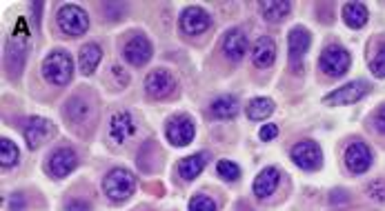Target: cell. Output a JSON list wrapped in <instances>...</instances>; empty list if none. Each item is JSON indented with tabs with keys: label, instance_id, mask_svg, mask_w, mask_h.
I'll return each instance as SVG.
<instances>
[{
	"label": "cell",
	"instance_id": "14",
	"mask_svg": "<svg viewBox=\"0 0 385 211\" xmlns=\"http://www.w3.org/2000/svg\"><path fill=\"white\" fill-rule=\"evenodd\" d=\"M288 45H290V64L294 69H301L305 51L312 45V36L305 27H294L288 36Z\"/></svg>",
	"mask_w": 385,
	"mask_h": 211
},
{
	"label": "cell",
	"instance_id": "4",
	"mask_svg": "<svg viewBox=\"0 0 385 211\" xmlns=\"http://www.w3.org/2000/svg\"><path fill=\"white\" fill-rule=\"evenodd\" d=\"M352 64V56L341 45H327L318 58V69L330 78H341L348 74Z\"/></svg>",
	"mask_w": 385,
	"mask_h": 211
},
{
	"label": "cell",
	"instance_id": "9",
	"mask_svg": "<svg viewBox=\"0 0 385 211\" xmlns=\"http://www.w3.org/2000/svg\"><path fill=\"white\" fill-rule=\"evenodd\" d=\"M123 56L125 60L134 64V67H143L151 58V43L145 34H134L130 41L123 47Z\"/></svg>",
	"mask_w": 385,
	"mask_h": 211
},
{
	"label": "cell",
	"instance_id": "21",
	"mask_svg": "<svg viewBox=\"0 0 385 211\" xmlns=\"http://www.w3.org/2000/svg\"><path fill=\"white\" fill-rule=\"evenodd\" d=\"M210 156L201 151V154H194V156H187L183 158L181 163H178V176H181L183 180H194L196 176H201V171L205 169V165H208Z\"/></svg>",
	"mask_w": 385,
	"mask_h": 211
},
{
	"label": "cell",
	"instance_id": "8",
	"mask_svg": "<svg viewBox=\"0 0 385 211\" xmlns=\"http://www.w3.org/2000/svg\"><path fill=\"white\" fill-rule=\"evenodd\" d=\"M79 165V156L72 147H58L47 161V174L51 178H65Z\"/></svg>",
	"mask_w": 385,
	"mask_h": 211
},
{
	"label": "cell",
	"instance_id": "35",
	"mask_svg": "<svg viewBox=\"0 0 385 211\" xmlns=\"http://www.w3.org/2000/svg\"><path fill=\"white\" fill-rule=\"evenodd\" d=\"M112 76L114 78H121V85L123 87L127 85V81H130V78H127V74L123 72V67H119V64H114V67H112Z\"/></svg>",
	"mask_w": 385,
	"mask_h": 211
},
{
	"label": "cell",
	"instance_id": "27",
	"mask_svg": "<svg viewBox=\"0 0 385 211\" xmlns=\"http://www.w3.org/2000/svg\"><path fill=\"white\" fill-rule=\"evenodd\" d=\"M18 156H20V151L14 140L0 138V165H3V169L14 167L18 163Z\"/></svg>",
	"mask_w": 385,
	"mask_h": 211
},
{
	"label": "cell",
	"instance_id": "34",
	"mask_svg": "<svg viewBox=\"0 0 385 211\" xmlns=\"http://www.w3.org/2000/svg\"><path fill=\"white\" fill-rule=\"evenodd\" d=\"M259 136H261V140H274L276 136H278V127L276 125H265V127H261V131H259Z\"/></svg>",
	"mask_w": 385,
	"mask_h": 211
},
{
	"label": "cell",
	"instance_id": "15",
	"mask_svg": "<svg viewBox=\"0 0 385 211\" xmlns=\"http://www.w3.org/2000/svg\"><path fill=\"white\" fill-rule=\"evenodd\" d=\"M372 149L365 142H352L348 149H345V167H348L352 174H365L372 167Z\"/></svg>",
	"mask_w": 385,
	"mask_h": 211
},
{
	"label": "cell",
	"instance_id": "7",
	"mask_svg": "<svg viewBox=\"0 0 385 211\" xmlns=\"http://www.w3.org/2000/svg\"><path fill=\"white\" fill-rule=\"evenodd\" d=\"M292 161L294 165H299L305 171H316L323 165V151H320V147L314 140H301L299 144H294Z\"/></svg>",
	"mask_w": 385,
	"mask_h": 211
},
{
	"label": "cell",
	"instance_id": "17",
	"mask_svg": "<svg viewBox=\"0 0 385 211\" xmlns=\"http://www.w3.org/2000/svg\"><path fill=\"white\" fill-rule=\"evenodd\" d=\"M223 51L229 60H241L248 51V34L241 27L229 29L227 36L223 38Z\"/></svg>",
	"mask_w": 385,
	"mask_h": 211
},
{
	"label": "cell",
	"instance_id": "22",
	"mask_svg": "<svg viewBox=\"0 0 385 211\" xmlns=\"http://www.w3.org/2000/svg\"><path fill=\"white\" fill-rule=\"evenodd\" d=\"M81 72L85 74V76H92L96 69H98V64H100V60H102V49H100V45H96V43H87L83 49H81Z\"/></svg>",
	"mask_w": 385,
	"mask_h": 211
},
{
	"label": "cell",
	"instance_id": "19",
	"mask_svg": "<svg viewBox=\"0 0 385 211\" xmlns=\"http://www.w3.org/2000/svg\"><path fill=\"white\" fill-rule=\"evenodd\" d=\"M252 60L259 69H267L272 67L274 60H276V43L272 41V38H259L254 45V51H252Z\"/></svg>",
	"mask_w": 385,
	"mask_h": 211
},
{
	"label": "cell",
	"instance_id": "6",
	"mask_svg": "<svg viewBox=\"0 0 385 211\" xmlns=\"http://www.w3.org/2000/svg\"><path fill=\"white\" fill-rule=\"evenodd\" d=\"M194 123H191L189 116H172L168 121V127H165V136H168V140L174 144V147H185V144H189L191 140H194Z\"/></svg>",
	"mask_w": 385,
	"mask_h": 211
},
{
	"label": "cell",
	"instance_id": "23",
	"mask_svg": "<svg viewBox=\"0 0 385 211\" xmlns=\"http://www.w3.org/2000/svg\"><path fill=\"white\" fill-rule=\"evenodd\" d=\"M343 20L352 29H361L367 22V7L361 3H348L343 7Z\"/></svg>",
	"mask_w": 385,
	"mask_h": 211
},
{
	"label": "cell",
	"instance_id": "12",
	"mask_svg": "<svg viewBox=\"0 0 385 211\" xmlns=\"http://www.w3.org/2000/svg\"><path fill=\"white\" fill-rule=\"evenodd\" d=\"M176 89V81L172 78L170 72L165 69H154L147 78H145V91L156 100H163L174 94Z\"/></svg>",
	"mask_w": 385,
	"mask_h": 211
},
{
	"label": "cell",
	"instance_id": "25",
	"mask_svg": "<svg viewBox=\"0 0 385 211\" xmlns=\"http://www.w3.org/2000/svg\"><path fill=\"white\" fill-rule=\"evenodd\" d=\"M259 7L263 11L265 20H269V22L283 20L290 14V11H292V3H285V0H272V3L267 0V3H261Z\"/></svg>",
	"mask_w": 385,
	"mask_h": 211
},
{
	"label": "cell",
	"instance_id": "16",
	"mask_svg": "<svg viewBox=\"0 0 385 211\" xmlns=\"http://www.w3.org/2000/svg\"><path fill=\"white\" fill-rule=\"evenodd\" d=\"M210 25H212L210 14L205 9H201V7H187L181 14V29H183V34L198 36L203 32H208Z\"/></svg>",
	"mask_w": 385,
	"mask_h": 211
},
{
	"label": "cell",
	"instance_id": "3",
	"mask_svg": "<svg viewBox=\"0 0 385 211\" xmlns=\"http://www.w3.org/2000/svg\"><path fill=\"white\" fill-rule=\"evenodd\" d=\"M136 189V180L132 176V171H127L123 167L112 169L109 174L102 180V191L107 193L109 200L114 203H125Z\"/></svg>",
	"mask_w": 385,
	"mask_h": 211
},
{
	"label": "cell",
	"instance_id": "31",
	"mask_svg": "<svg viewBox=\"0 0 385 211\" xmlns=\"http://www.w3.org/2000/svg\"><path fill=\"white\" fill-rule=\"evenodd\" d=\"M367 193L379 203H385V180H374L367 184Z\"/></svg>",
	"mask_w": 385,
	"mask_h": 211
},
{
	"label": "cell",
	"instance_id": "1",
	"mask_svg": "<svg viewBox=\"0 0 385 211\" xmlns=\"http://www.w3.org/2000/svg\"><path fill=\"white\" fill-rule=\"evenodd\" d=\"M43 76H45L47 83L56 85V87H62V85H67L72 81L74 60L65 49L49 51V56L43 60Z\"/></svg>",
	"mask_w": 385,
	"mask_h": 211
},
{
	"label": "cell",
	"instance_id": "18",
	"mask_svg": "<svg viewBox=\"0 0 385 211\" xmlns=\"http://www.w3.org/2000/svg\"><path fill=\"white\" fill-rule=\"evenodd\" d=\"M65 116H67V121L74 123V125L89 123L94 118V104L89 100H85L83 96H74L65 104Z\"/></svg>",
	"mask_w": 385,
	"mask_h": 211
},
{
	"label": "cell",
	"instance_id": "11",
	"mask_svg": "<svg viewBox=\"0 0 385 211\" xmlns=\"http://www.w3.org/2000/svg\"><path fill=\"white\" fill-rule=\"evenodd\" d=\"M370 91V85L365 81H352L348 85L339 87L337 91H332L323 98L325 104H354L361 100L365 94Z\"/></svg>",
	"mask_w": 385,
	"mask_h": 211
},
{
	"label": "cell",
	"instance_id": "26",
	"mask_svg": "<svg viewBox=\"0 0 385 211\" xmlns=\"http://www.w3.org/2000/svg\"><path fill=\"white\" fill-rule=\"evenodd\" d=\"M274 114V100L272 98H254L248 104V118L250 121H265Z\"/></svg>",
	"mask_w": 385,
	"mask_h": 211
},
{
	"label": "cell",
	"instance_id": "10",
	"mask_svg": "<svg viewBox=\"0 0 385 211\" xmlns=\"http://www.w3.org/2000/svg\"><path fill=\"white\" fill-rule=\"evenodd\" d=\"M22 134H25V140H27V147L29 149H38L51 134H54V125H51L47 118L32 116V118L25 121Z\"/></svg>",
	"mask_w": 385,
	"mask_h": 211
},
{
	"label": "cell",
	"instance_id": "30",
	"mask_svg": "<svg viewBox=\"0 0 385 211\" xmlns=\"http://www.w3.org/2000/svg\"><path fill=\"white\" fill-rule=\"evenodd\" d=\"M370 69H372V74H374L377 78H385V43L379 47L377 56L372 58V62H370Z\"/></svg>",
	"mask_w": 385,
	"mask_h": 211
},
{
	"label": "cell",
	"instance_id": "13",
	"mask_svg": "<svg viewBox=\"0 0 385 211\" xmlns=\"http://www.w3.org/2000/svg\"><path fill=\"white\" fill-rule=\"evenodd\" d=\"M136 134V123L130 111H116L109 118V140L114 144H125Z\"/></svg>",
	"mask_w": 385,
	"mask_h": 211
},
{
	"label": "cell",
	"instance_id": "37",
	"mask_svg": "<svg viewBox=\"0 0 385 211\" xmlns=\"http://www.w3.org/2000/svg\"><path fill=\"white\" fill-rule=\"evenodd\" d=\"M20 205H22V196L14 193V200H11V211H20Z\"/></svg>",
	"mask_w": 385,
	"mask_h": 211
},
{
	"label": "cell",
	"instance_id": "33",
	"mask_svg": "<svg viewBox=\"0 0 385 211\" xmlns=\"http://www.w3.org/2000/svg\"><path fill=\"white\" fill-rule=\"evenodd\" d=\"M89 209H92V205H89L87 200H79V198L65 203V211H89Z\"/></svg>",
	"mask_w": 385,
	"mask_h": 211
},
{
	"label": "cell",
	"instance_id": "29",
	"mask_svg": "<svg viewBox=\"0 0 385 211\" xmlns=\"http://www.w3.org/2000/svg\"><path fill=\"white\" fill-rule=\"evenodd\" d=\"M189 211H216V203L210 196L198 193L189 200Z\"/></svg>",
	"mask_w": 385,
	"mask_h": 211
},
{
	"label": "cell",
	"instance_id": "24",
	"mask_svg": "<svg viewBox=\"0 0 385 211\" xmlns=\"http://www.w3.org/2000/svg\"><path fill=\"white\" fill-rule=\"evenodd\" d=\"M238 114V100L234 96H221L212 102V116L221 118V121H229Z\"/></svg>",
	"mask_w": 385,
	"mask_h": 211
},
{
	"label": "cell",
	"instance_id": "5",
	"mask_svg": "<svg viewBox=\"0 0 385 211\" xmlns=\"http://www.w3.org/2000/svg\"><path fill=\"white\" fill-rule=\"evenodd\" d=\"M56 22L62 29V34L69 36V38L83 36L89 29V16L79 5H62L56 14Z\"/></svg>",
	"mask_w": 385,
	"mask_h": 211
},
{
	"label": "cell",
	"instance_id": "28",
	"mask_svg": "<svg viewBox=\"0 0 385 211\" xmlns=\"http://www.w3.org/2000/svg\"><path fill=\"white\" fill-rule=\"evenodd\" d=\"M216 171H218V176H221L223 180H227V182H234L241 176L238 165L232 163V161H221V163L216 165Z\"/></svg>",
	"mask_w": 385,
	"mask_h": 211
},
{
	"label": "cell",
	"instance_id": "2",
	"mask_svg": "<svg viewBox=\"0 0 385 211\" xmlns=\"http://www.w3.org/2000/svg\"><path fill=\"white\" fill-rule=\"evenodd\" d=\"M27 49H29V32H25V20H18L16 32L11 34L9 43H7V54H5L7 74L11 78L20 76L25 58H27Z\"/></svg>",
	"mask_w": 385,
	"mask_h": 211
},
{
	"label": "cell",
	"instance_id": "20",
	"mask_svg": "<svg viewBox=\"0 0 385 211\" xmlns=\"http://www.w3.org/2000/svg\"><path fill=\"white\" fill-rule=\"evenodd\" d=\"M281 180V171L276 167H265L254 180V193L259 198H267L276 191V184Z\"/></svg>",
	"mask_w": 385,
	"mask_h": 211
},
{
	"label": "cell",
	"instance_id": "36",
	"mask_svg": "<svg viewBox=\"0 0 385 211\" xmlns=\"http://www.w3.org/2000/svg\"><path fill=\"white\" fill-rule=\"evenodd\" d=\"M343 200H348V193H345L343 189H337L335 193L330 196V203H332V205H339V203H343Z\"/></svg>",
	"mask_w": 385,
	"mask_h": 211
},
{
	"label": "cell",
	"instance_id": "32",
	"mask_svg": "<svg viewBox=\"0 0 385 211\" xmlns=\"http://www.w3.org/2000/svg\"><path fill=\"white\" fill-rule=\"evenodd\" d=\"M372 127H374L379 134H385V104H381V107L372 114Z\"/></svg>",
	"mask_w": 385,
	"mask_h": 211
}]
</instances>
